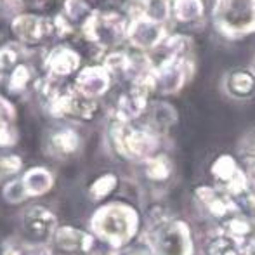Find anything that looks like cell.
I'll list each match as a JSON object with an SVG mask.
<instances>
[{"label":"cell","mask_w":255,"mask_h":255,"mask_svg":"<svg viewBox=\"0 0 255 255\" xmlns=\"http://www.w3.org/2000/svg\"><path fill=\"white\" fill-rule=\"evenodd\" d=\"M21 181L24 184L28 196L30 198H40L45 196L54 188V175L47 167L42 165H35L23 172Z\"/></svg>","instance_id":"cell-23"},{"label":"cell","mask_w":255,"mask_h":255,"mask_svg":"<svg viewBox=\"0 0 255 255\" xmlns=\"http://www.w3.org/2000/svg\"><path fill=\"white\" fill-rule=\"evenodd\" d=\"M208 16L207 0H170V19L181 26H195Z\"/></svg>","instance_id":"cell-20"},{"label":"cell","mask_w":255,"mask_h":255,"mask_svg":"<svg viewBox=\"0 0 255 255\" xmlns=\"http://www.w3.org/2000/svg\"><path fill=\"white\" fill-rule=\"evenodd\" d=\"M9 28L16 37V44L23 47H38L45 44L52 35H57L54 19L30 12L17 14L9 23Z\"/></svg>","instance_id":"cell-11"},{"label":"cell","mask_w":255,"mask_h":255,"mask_svg":"<svg viewBox=\"0 0 255 255\" xmlns=\"http://www.w3.org/2000/svg\"><path fill=\"white\" fill-rule=\"evenodd\" d=\"M106 142L110 151L122 161L141 163L146 158L161 153L163 137L144 122H124L110 117L106 128Z\"/></svg>","instance_id":"cell-2"},{"label":"cell","mask_w":255,"mask_h":255,"mask_svg":"<svg viewBox=\"0 0 255 255\" xmlns=\"http://www.w3.org/2000/svg\"><path fill=\"white\" fill-rule=\"evenodd\" d=\"M89 231L98 242L118 252L142 236L141 212L125 200H108L91 215Z\"/></svg>","instance_id":"cell-1"},{"label":"cell","mask_w":255,"mask_h":255,"mask_svg":"<svg viewBox=\"0 0 255 255\" xmlns=\"http://www.w3.org/2000/svg\"><path fill=\"white\" fill-rule=\"evenodd\" d=\"M151 101L153 94L144 80L125 84V87L117 96L111 117L124 122H141L148 113Z\"/></svg>","instance_id":"cell-10"},{"label":"cell","mask_w":255,"mask_h":255,"mask_svg":"<svg viewBox=\"0 0 255 255\" xmlns=\"http://www.w3.org/2000/svg\"><path fill=\"white\" fill-rule=\"evenodd\" d=\"M217 231L226 235L228 238L235 240L242 247L249 245L250 242L255 240V224L243 212H236V214L229 215L228 219L221 221L217 226Z\"/></svg>","instance_id":"cell-21"},{"label":"cell","mask_w":255,"mask_h":255,"mask_svg":"<svg viewBox=\"0 0 255 255\" xmlns=\"http://www.w3.org/2000/svg\"><path fill=\"white\" fill-rule=\"evenodd\" d=\"M154 255H195L196 242L193 228L186 219L177 215H165V217L151 221L146 224L144 233Z\"/></svg>","instance_id":"cell-4"},{"label":"cell","mask_w":255,"mask_h":255,"mask_svg":"<svg viewBox=\"0 0 255 255\" xmlns=\"http://www.w3.org/2000/svg\"><path fill=\"white\" fill-rule=\"evenodd\" d=\"M21 228L30 240H33L38 245H45L52 242L59 222L51 208L44 205H30L21 214Z\"/></svg>","instance_id":"cell-14"},{"label":"cell","mask_w":255,"mask_h":255,"mask_svg":"<svg viewBox=\"0 0 255 255\" xmlns=\"http://www.w3.org/2000/svg\"><path fill=\"white\" fill-rule=\"evenodd\" d=\"M128 26V16L118 10L96 9L94 14L82 28V37L87 44L103 52V56L110 51L118 49L125 42Z\"/></svg>","instance_id":"cell-6"},{"label":"cell","mask_w":255,"mask_h":255,"mask_svg":"<svg viewBox=\"0 0 255 255\" xmlns=\"http://www.w3.org/2000/svg\"><path fill=\"white\" fill-rule=\"evenodd\" d=\"M3 80H5L7 92L14 96L24 94L26 91H30V87H35V84H37V80H35V70L26 61H21L14 70H10L3 77Z\"/></svg>","instance_id":"cell-24"},{"label":"cell","mask_w":255,"mask_h":255,"mask_svg":"<svg viewBox=\"0 0 255 255\" xmlns=\"http://www.w3.org/2000/svg\"><path fill=\"white\" fill-rule=\"evenodd\" d=\"M212 30L226 42L255 35V0H212L208 7Z\"/></svg>","instance_id":"cell-3"},{"label":"cell","mask_w":255,"mask_h":255,"mask_svg":"<svg viewBox=\"0 0 255 255\" xmlns=\"http://www.w3.org/2000/svg\"><path fill=\"white\" fill-rule=\"evenodd\" d=\"M144 181L151 186H165L174 175V161L167 153H158L139 163Z\"/></svg>","instance_id":"cell-22"},{"label":"cell","mask_w":255,"mask_h":255,"mask_svg":"<svg viewBox=\"0 0 255 255\" xmlns=\"http://www.w3.org/2000/svg\"><path fill=\"white\" fill-rule=\"evenodd\" d=\"M210 177L214 181V186L224 189L236 200H240L252 186L247 168L242 165V161L229 153H222L210 163Z\"/></svg>","instance_id":"cell-8"},{"label":"cell","mask_w":255,"mask_h":255,"mask_svg":"<svg viewBox=\"0 0 255 255\" xmlns=\"http://www.w3.org/2000/svg\"><path fill=\"white\" fill-rule=\"evenodd\" d=\"M2 196H3V200L10 205H19V203H23L24 200L30 198L26 189H24V184H23V181H21V177L10 179L9 182H5L2 189Z\"/></svg>","instance_id":"cell-27"},{"label":"cell","mask_w":255,"mask_h":255,"mask_svg":"<svg viewBox=\"0 0 255 255\" xmlns=\"http://www.w3.org/2000/svg\"><path fill=\"white\" fill-rule=\"evenodd\" d=\"M45 110L54 118L85 124L98 117V113L101 111V101H94L78 94L70 84L59 94L54 96L51 101L45 103Z\"/></svg>","instance_id":"cell-7"},{"label":"cell","mask_w":255,"mask_h":255,"mask_svg":"<svg viewBox=\"0 0 255 255\" xmlns=\"http://www.w3.org/2000/svg\"><path fill=\"white\" fill-rule=\"evenodd\" d=\"M168 35L170 33H168L167 23H160L146 16H134L128 17L125 42L132 51L151 54L163 45Z\"/></svg>","instance_id":"cell-9"},{"label":"cell","mask_w":255,"mask_h":255,"mask_svg":"<svg viewBox=\"0 0 255 255\" xmlns=\"http://www.w3.org/2000/svg\"><path fill=\"white\" fill-rule=\"evenodd\" d=\"M250 68L254 70V73H255V57H254V61H252V64H250Z\"/></svg>","instance_id":"cell-30"},{"label":"cell","mask_w":255,"mask_h":255,"mask_svg":"<svg viewBox=\"0 0 255 255\" xmlns=\"http://www.w3.org/2000/svg\"><path fill=\"white\" fill-rule=\"evenodd\" d=\"M207 255H243V247L222 233H215L205 247Z\"/></svg>","instance_id":"cell-26"},{"label":"cell","mask_w":255,"mask_h":255,"mask_svg":"<svg viewBox=\"0 0 255 255\" xmlns=\"http://www.w3.org/2000/svg\"><path fill=\"white\" fill-rule=\"evenodd\" d=\"M120 188V177L115 172H104L89 184L87 196L94 203H104Z\"/></svg>","instance_id":"cell-25"},{"label":"cell","mask_w":255,"mask_h":255,"mask_svg":"<svg viewBox=\"0 0 255 255\" xmlns=\"http://www.w3.org/2000/svg\"><path fill=\"white\" fill-rule=\"evenodd\" d=\"M115 85H117V80L103 63L85 64L71 82V87L78 94L94 99V101H101L103 98L110 96Z\"/></svg>","instance_id":"cell-12"},{"label":"cell","mask_w":255,"mask_h":255,"mask_svg":"<svg viewBox=\"0 0 255 255\" xmlns=\"http://www.w3.org/2000/svg\"><path fill=\"white\" fill-rule=\"evenodd\" d=\"M84 146V137L73 125H57L45 132V153L54 160H70Z\"/></svg>","instance_id":"cell-16"},{"label":"cell","mask_w":255,"mask_h":255,"mask_svg":"<svg viewBox=\"0 0 255 255\" xmlns=\"http://www.w3.org/2000/svg\"><path fill=\"white\" fill-rule=\"evenodd\" d=\"M195 73V59L191 54H163L153 64L151 71L144 78L153 96L168 98L175 96L189 84Z\"/></svg>","instance_id":"cell-5"},{"label":"cell","mask_w":255,"mask_h":255,"mask_svg":"<svg viewBox=\"0 0 255 255\" xmlns=\"http://www.w3.org/2000/svg\"><path fill=\"white\" fill-rule=\"evenodd\" d=\"M243 163H245V168L249 172L250 179H252V184L255 186V134L250 137L249 144L243 149Z\"/></svg>","instance_id":"cell-29"},{"label":"cell","mask_w":255,"mask_h":255,"mask_svg":"<svg viewBox=\"0 0 255 255\" xmlns=\"http://www.w3.org/2000/svg\"><path fill=\"white\" fill-rule=\"evenodd\" d=\"M82 68H84V57L73 45H54L44 56L45 75L59 78V80H68V78L75 77Z\"/></svg>","instance_id":"cell-15"},{"label":"cell","mask_w":255,"mask_h":255,"mask_svg":"<svg viewBox=\"0 0 255 255\" xmlns=\"http://www.w3.org/2000/svg\"><path fill=\"white\" fill-rule=\"evenodd\" d=\"M142 120H144V124L148 125V127H151L156 134L165 137V135L177 125L179 113L172 103H168L167 99H163V98H158L151 101V104H149V108H148V113H146V117L142 118Z\"/></svg>","instance_id":"cell-19"},{"label":"cell","mask_w":255,"mask_h":255,"mask_svg":"<svg viewBox=\"0 0 255 255\" xmlns=\"http://www.w3.org/2000/svg\"><path fill=\"white\" fill-rule=\"evenodd\" d=\"M193 195H195V200L200 205V208L208 217L214 219L217 224L221 221H224V219H228L229 215L242 212L240 200H236L235 196H231L229 193H226L224 189L217 188V186H198Z\"/></svg>","instance_id":"cell-13"},{"label":"cell","mask_w":255,"mask_h":255,"mask_svg":"<svg viewBox=\"0 0 255 255\" xmlns=\"http://www.w3.org/2000/svg\"><path fill=\"white\" fill-rule=\"evenodd\" d=\"M221 89L233 101H250L255 98V73L250 66H236L224 73Z\"/></svg>","instance_id":"cell-18"},{"label":"cell","mask_w":255,"mask_h":255,"mask_svg":"<svg viewBox=\"0 0 255 255\" xmlns=\"http://www.w3.org/2000/svg\"><path fill=\"white\" fill-rule=\"evenodd\" d=\"M115 255H154V250L151 249L148 240H146L144 236H141V238L135 240V242L130 243L128 247L115 252Z\"/></svg>","instance_id":"cell-28"},{"label":"cell","mask_w":255,"mask_h":255,"mask_svg":"<svg viewBox=\"0 0 255 255\" xmlns=\"http://www.w3.org/2000/svg\"><path fill=\"white\" fill-rule=\"evenodd\" d=\"M96 242L98 240L89 229L63 224L56 229L51 245L61 255H91Z\"/></svg>","instance_id":"cell-17"}]
</instances>
